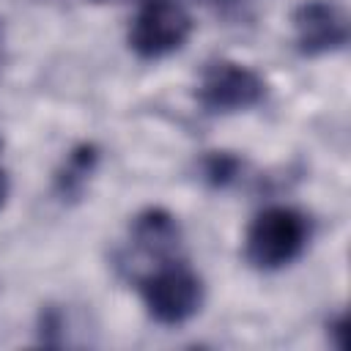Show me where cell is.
<instances>
[{"label":"cell","mask_w":351,"mask_h":351,"mask_svg":"<svg viewBox=\"0 0 351 351\" xmlns=\"http://www.w3.org/2000/svg\"><path fill=\"white\" fill-rule=\"evenodd\" d=\"M313 239V222L302 208L266 206L244 233V258L258 271H277L302 258Z\"/></svg>","instance_id":"cell-1"},{"label":"cell","mask_w":351,"mask_h":351,"mask_svg":"<svg viewBox=\"0 0 351 351\" xmlns=\"http://www.w3.org/2000/svg\"><path fill=\"white\" fill-rule=\"evenodd\" d=\"M129 241H132V247L140 255H145L154 263L167 261V258H178L181 225H178L176 214H170L167 208L151 206V208H143L132 219V225H129Z\"/></svg>","instance_id":"cell-6"},{"label":"cell","mask_w":351,"mask_h":351,"mask_svg":"<svg viewBox=\"0 0 351 351\" xmlns=\"http://www.w3.org/2000/svg\"><path fill=\"white\" fill-rule=\"evenodd\" d=\"M8 192H11V181H8L5 167L0 165V211H3V206H5V200H8Z\"/></svg>","instance_id":"cell-11"},{"label":"cell","mask_w":351,"mask_h":351,"mask_svg":"<svg viewBox=\"0 0 351 351\" xmlns=\"http://www.w3.org/2000/svg\"><path fill=\"white\" fill-rule=\"evenodd\" d=\"M99 167V148L93 143H80L74 145L63 165L55 173V192L60 200H77L88 189V181L93 178Z\"/></svg>","instance_id":"cell-7"},{"label":"cell","mask_w":351,"mask_h":351,"mask_svg":"<svg viewBox=\"0 0 351 351\" xmlns=\"http://www.w3.org/2000/svg\"><path fill=\"white\" fill-rule=\"evenodd\" d=\"M293 44L304 58H321L346 49L351 27L337 0H302L293 8Z\"/></svg>","instance_id":"cell-5"},{"label":"cell","mask_w":351,"mask_h":351,"mask_svg":"<svg viewBox=\"0 0 351 351\" xmlns=\"http://www.w3.org/2000/svg\"><path fill=\"white\" fill-rule=\"evenodd\" d=\"M63 329H66V318L58 307H47L38 315V340L44 346H60L63 343Z\"/></svg>","instance_id":"cell-9"},{"label":"cell","mask_w":351,"mask_h":351,"mask_svg":"<svg viewBox=\"0 0 351 351\" xmlns=\"http://www.w3.org/2000/svg\"><path fill=\"white\" fill-rule=\"evenodd\" d=\"M326 329H329V340H332V346L343 351V348L348 346V315H346V313H337V315L326 324Z\"/></svg>","instance_id":"cell-10"},{"label":"cell","mask_w":351,"mask_h":351,"mask_svg":"<svg viewBox=\"0 0 351 351\" xmlns=\"http://www.w3.org/2000/svg\"><path fill=\"white\" fill-rule=\"evenodd\" d=\"M266 80L239 63V60H214L203 69L195 99L208 115H233L258 107L266 99Z\"/></svg>","instance_id":"cell-4"},{"label":"cell","mask_w":351,"mask_h":351,"mask_svg":"<svg viewBox=\"0 0 351 351\" xmlns=\"http://www.w3.org/2000/svg\"><path fill=\"white\" fill-rule=\"evenodd\" d=\"M195 30L181 0H143L129 25V49L143 60H162L178 52Z\"/></svg>","instance_id":"cell-3"},{"label":"cell","mask_w":351,"mask_h":351,"mask_svg":"<svg viewBox=\"0 0 351 351\" xmlns=\"http://www.w3.org/2000/svg\"><path fill=\"white\" fill-rule=\"evenodd\" d=\"M197 170L208 189H230L244 176V159L233 151H206Z\"/></svg>","instance_id":"cell-8"},{"label":"cell","mask_w":351,"mask_h":351,"mask_svg":"<svg viewBox=\"0 0 351 351\" xmlns=\"http://www.w3.org/2000/svg\"><path fill=\"white\" fill-rule=\"evenodd\" d=\"M137 285L148 315L162 326H181L195 318L206 296L203 280L181 258L154 263V269L145 271Z\"/></svg>","instance_id":"cell-2"}]
</instances>
